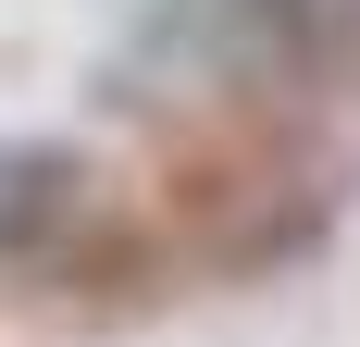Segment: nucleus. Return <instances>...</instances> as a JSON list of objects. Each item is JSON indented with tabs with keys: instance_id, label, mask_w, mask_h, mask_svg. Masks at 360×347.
Wrapping results in <instances>:
<instances>
[{
	"instance_id": "nucleus-1",
	"label": "nucleus",
	"mask_w": 360,
	"mask_h": 347,
	"mask_svg": "<svg viewBox=\"0 0 360 347\" xmlns=\"http://www.w3.org/2000/svg\"><path fill=\"white\" fill-rule=\"evenodd\" d=\"M37 211H50V162H25V149H0V248L25 236Z\"/></svg>"
}]
</instances>
